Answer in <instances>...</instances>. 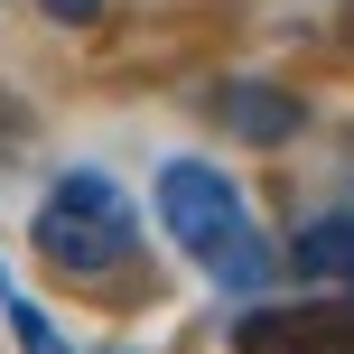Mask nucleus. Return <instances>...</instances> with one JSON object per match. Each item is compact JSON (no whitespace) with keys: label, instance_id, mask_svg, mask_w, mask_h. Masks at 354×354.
Instances as JSON below:
<instances>
[{"label":"nucleus","instance_id":"nucleus-1","mask_svg":"<svg viewBox=\"0 0 354 354\" xmlns=\"http://www.w3.org/2000/svg\"><path fill=\"white\" fill-rule=\"evenodd\" d=\"M159 224H168V243L187 252L196 270H214L224 289H261L270 280V243L252 233V214H243V187H233L214 159H168L159 168Z\"/></svg>","mask_w":354,"mask_h":354},{"label":"nucleus","instance_id":"nucleus-2","mask_svg":"<svg viewBox=\"0 0 354 354\" xmlns=\"http://www.w3.org/2000/svg\"><path fill=\"white\" fill-rule=\"evenodd\" d=\"M28 233H37V261L66 270V280H112V270L140 261V205H131L112 177H93V168L56 177Z\"/></svg>","mask_w":354,"mask_h":354},{"label":"nucleus","instance_id":"nucleus-7","mask_svg":"<svg viewBox=\"0 0 354 354\" xmlns=\"http://www.w3.org/2000/svg\"><path fill=\"white\" fill-rule=\"evenodd\" d=\"M336 28H345V47H354V0H345V10H336Z\"/></svg>","mask_w":354,"mask_h":354},{"label":"nucleus","instance_id":"nucleus-3","mask_svg":"<svg viewBox=\"0 0 354 354\" xmlns=\"http://www.w3.org/2000/svg\"><path fill=\"white\" fill-rule=\"evenodd\" d=\"M233 345H354V289H317V299H280V308H243Z\"/></svg>","mask_w":354,"mask_h":354},{"label":"nucleus","instance_id":"nucleus-6","mask_svg":"<svg viewBox=\"0 0 354 354\" xmlns=\"http://www.w3.org/2000/svg\"><path fill=\"white\" fill-rule=\"evenodd\" d=\"M37 10H47L56 28H93V19H103V0H37Z\"/></svg>","mask_w":354,"mask_h":354},{"label":"nucleus","instance_id":"nucleus-4","mask_svg":"<svg viewBox=\"0 0 354 354\" xmlns=\"http://www.w3.org/2000/svg\"><path fill=\"white\" fill-rule=\"evenodd\" d=\"M214 122L233 140H252V149H280V140L308 131V103L289 84H214Z\"/></svg>","mask_w":354,"mask_h":354},{"label":"nucleus","instance_id":"nucleus-5","mask_svg":"<svg viewBox=\"0 0 354 354\" xmlns=\"http://www.w3.org/2000/svg\"><path fill=\"white\" fill-rule=\"evenodd\" d=\"M289 270L308 289H354V205H326L317 224L289 233Z\"/></svg>","mask_w":354,"mask_h":354}]
</instances>
